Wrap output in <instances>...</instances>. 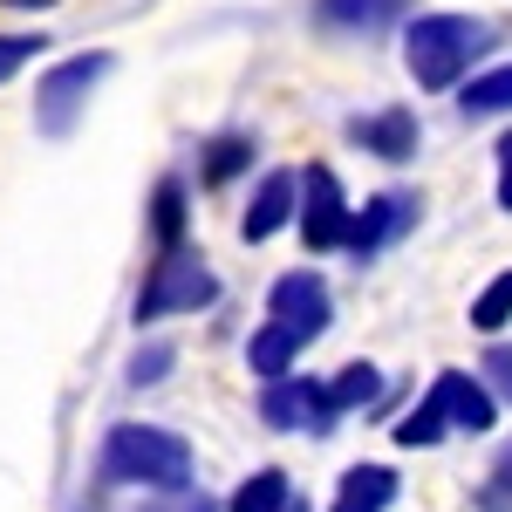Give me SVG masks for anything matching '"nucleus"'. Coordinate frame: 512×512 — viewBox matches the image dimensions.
Wrapping results in <instances>:
<instances>
[{
  "mask_svg": "<svg viewBox=\"0 0 512 512\" xmlns=\"http://www.w3.org/2000/svg\"><path fill=\"white\" fill-rule=\"evenodd\" d=\"M492 48H499V28L478 14H410L403 21V69L431 96H451Z\"/></svg>",
  "mask_w": 512,
  "mask_h": 512,
  "instance_id": "f257e3e1",
  "label": "nucleus"
},
{
  "mask_svg": "<svg viewBox=\"0 0 512 512\" xmlns=\"http://www.w3.org/2000/svg\"><path fill=\"white\" fill-rule=\"evenodd\" d=\"M103 485H130V492H185L198 478L192 444L164 424H110L103 451H96Z\"/></svg>",
  "mask_w": 512,
  "mask_h": 512,
  "instance_id": "f03ea898",
  "label": "nucleus"
},
{
  "mask_svg": "<svg viewBox=\"0 0 512 512\" xmlns=\"http://www.w3.org/2000/svg\"><path fill=\"white\" fill-rule=\"evenodd\" d=\"M212 301H219V274H212V260L185 239V246H164L158 260L144 267V287H137V301H130V321H137V328H158V321L198 315V308H212Z\"/></svg>",
  "mask_w": 512,
  "mask_h": 512,
  "instance_id": "7ed1b4c3",
  "label": "nucleus"
},
{
  "mask_svg": "<svg viewBox=\"0 0 512 512\" xmlns=\"http://www.w3.org/2000/svg\"><path fill=\"white\" fill-rule=\"evenodd\" d=\"M117 69V55L110 48H82V55H62L55 69H41L35 76V130L41 137H69L89 110V96L110 82Z\"/></svg>",
  "mask_w": 512,
  "mask_h": 512,
  "instance_id": "20e7f679",
  "label": "nucleus"
},
{
  "mask_svg": "<svg viewBox=\"0 0 512 512\" xmlns=\"http://www.w3.org/2000/svg\"><path fill=\"white\" fill-rule=\"evenodd\" d=\"M294 178H301V198H294V233H301V246L308 253H342L349 246V219H355L342 178L328 164H308Z\"/></svg>",
  "mask_w": 512,
  "mask_h": 512,
  "instance_id": "39448f33",
  "label": "nucleus"
},
{
  "mask_svg": "<svg viewBox=\"0 0 512 512\" xmlns=\"http://www.w3.org/2000/svg\"><path fill=\"white\" fill-rule=\"evenodd\" d=\"M260 424L267 431H308V437H328L342 424V410H335V396L321 376H280L260 390Z\"/></svg>",
  "mask_w": 512,
  "mask_h": 512,
  "instance_id": "423d86ee",
  "label": "nucleus"
},
{
  "mask_svg": "<svg viewBox=\"0 0 512 512\" xmlns=\"http://www.w3.org/2000/svg\"><path fill=\"white\" fill-rule=\"evenodd\" d=\"M417 219H424V198L403 192V185H396V192L362 198V212L349 219V246H342V253H349L355 267H362V260H376V253H390L396 239L417 233Z\"/></svg>",
  "mask_w": 512,
  "mask_h": 512,
  "instance_id": "0eeeda50",
  "label": "nucleus"
},
{
  "mask_svg": "<svg viewBox=\"0 0 512 512\" xmlns=\"http://www.w3.org/2000/svg\"><path fill=\"white\" fill-rule=\"evenodd\" d=\"M267 321L294 328L301 342L328 335V321H335V294H328V280H321V274H308V267L280 274L274 287H267Z\"/></svg>",
  "mask_w": 512,
  "mask_h": 512,
  "instance_id": "6e6552de",
  "label": "nucleus"
},
{
  "mask_svg": "<svg viewBox=\"0 0 512 512\" xmlns=\"http://www.w3.org/2000/svg\"><path fill=\"white\" fill-rule=\"evenodd\" d=\"M424 396L444 410V424L465 431V437H485L492 424H499V396L485 390V376H472V369H444Z\"/></svg>",
  "mask_w": 512,
  "mask_h": 512,
  "instance_id": "1a4fd4ad",
  "label": "nucleus"
},
{
  "mask_svg": "<svg viewBox=\"0 0 512 512\" xmlns=\"http://www.w3.org/2000/svg\"><path fill=\"white\" fill-rule=\"evenodd\" d=\"M321 35H383L417 14V0H308Z\"/></svg>",
  "mask_w": 512,
  "mask_h": 512,
  "instance_id": "9d476101",
  "label": "nucleus"
},
{
  "mask_svg": "<svg viewBox=\"0 0 512 512\" xmlns=\"http://www.w3.org/2000/svg\"><path fill=\"white\" fill-rule=\"evenodd\" d=\"M349 144L369 151L376 164H410L417 144H424V130H417V110H369V117L349 123Z\"/></svg>",
  "mask_w": 512,
  "mask_h": 512,
  "instance_id": "9b49d317",
  "label": "nucleus"
},
{
  "mask_svg": "<svg viewBox=\"0 0 512 512\" xmlns=\"http://www.w3.org/2000/svg\"><path fill=\"white\" fill-rule=\"evenodd\" d=\"M294 198H301V178L294 171H267L253 198H246V212H239V239L246 246H267L280 226H294Z\"/></svg>",
  "mask_w": 512,
  "mask_h": 512,
  "instance_id": "f8f14e48",
  "label": "nucleus"
},
{
  "mask_svg": "<svg viewBox=\"0 0 512 512\" xmlns=\"http://www.w3.org/2000/svg\"><path fill=\"white\" fill-rule=\"evenodd\" d=\"M260 158V144H253V130H219V137H205L198 144V185L205 192H226L233 178H246Z\"/></svg>",
  "mask_w": 512,
  "mask_h": 512,
  "instance_id": "ddd939ff",
  "label": "nucleus"
},
{
  "mask_svg": "<svg viewBox=\"0 0 512 512\" xmlns=\"http://www.w3.org/2000/svg\"><path fill=\"white\" fill-rule=\"evenodd\" d=\"M396 492H403V478L390 465H349L342 485H335V506L328 512H390Z\"/></svg>",
  "mask_w": 512,
  "mask_h": 512,
  "instance_id": "4468645a",
  "label": "nucleus"
},
{
  "mask_svg": "<svg viewBox=\"0 0 512 512\" xmlns=\"http://www.w3.org/2000/svg\"><path fill=\"white\" fill-rule=\"evenodd\" d=\"M301 335L294 328H280V321H260L253 335H246V369L260 376V383H280V376H294V362H301Z\"/></svg>",
  "mask_w": 512,
  "mask_h": 512,
  "instance_id": "2eb2a0df",
  "label": "nucleus"
},
{
  "mask_svg": "<svg viewBox=\"0 0 512 512\" xmlns=\"http://www.w3.org/2000/svg\"><path fill=\"white\" fill-rule=\"evenodd\" d=\"M458 96V117H512V62H492V69H472V76L451 89Z\"/></svg>",
  "mask_w": 512,
  "mask_h": 512,
  "instance_id": "dca6fc26",
  "label": "nucleus"
},
{
  "mask_svg": "<svg viewBox=\"0 0 512 512\" xmlns=\"http://www.w3.org/2000/svg\"><path fill=\"white\" fill-rule=\"evenodd\" d=\"M144 219H151L158 253H164V246H185V226H192V185H185L178 171H171V178H158V185H151V212H144Z\"/></svg>",
  "mask_w": 512,
  "mask_h": 512,
  "instance_id": "f3484780",
  "label": "nucleus"
},
{
  "mask_svg": "<svg viewBox=\"0 0 512 512\" xmlns=\"http://www.w3.org/2000/svg\"><path fill=\"white\" fill-rule=\"evenodd\" d=\"M287 499H294V478L280 472V465H260L253 478H239V485H233L226 512H287Z\"/></svg>",
  "mask_w": 512,
  "mask_h": 512,
  "instance_id": "a211bd4d",
  "label": "nucleus"
},
{
  "mask_svg": "<svg viewBox=\"0 0 512 512\" xmlns=\"http://www.w3.org/2000/svg\"><path fill=\"white\" fill-rule=\"evenodd\" d=\"M328 396H335L342 417H349V410H376V403H383V369H376V362H349L342 376H328Z\"/></svg>",
  "mask_w": 512,
  "mask_h": 512,
  "instance_id": "6ab92c4d",
  "label": "nucleus"
},
{
  "mask_svg": "<svg viewBox=\"0 0 512 512\" xmlns=\"http://www.w3.org/2000/svg\"><path fill=\"white\" fill-rule=\"evenodd\" d=\"M171 369H178V342H144V349L123 362V383L130 390H158Z\"/></svg>",
  "mask_w": 512,
  "mask_h": 512,
  "instance_id": "aec40b11",
  "label": "nucleus"
},
{
  "mask_svg": "<svg viewBox=\"0 0 512 512\" xmlns=\"http://www.w3.org/2000/svg\"><path fill=\"white\" fill-rule=\"evenodd\" d=\"M444 431H451V424H444V410H437L431 396H424L410 417H396V444H403V451H431V444H444Z\"/></svg>",
  "mask_w": 512,
  "mask_h": 512,
  "instance_id": "412c9836",
  "label": "nucleus"
},
{
  "mask_svg": "<svg viewBox=\"0 0 512 512\" xmlns=\"http://www.w3.org/2000/svg\"><path fill=\"white\" fill-rule=\"evenodd\" d=\"M506 321H512V267H506V274H492V287L472 301V328H478V335H499Z\"/></svg>",
  "mask_w": 512,
  "mask_h": 512,
  "instance_id": "4be33fe9",
  "label": "nucleus"
},
{
  "mask_svg": "<svg viewBox=\"0 0 512 512\" xmlns=\"http://www.w3.org/2000/svg\"><path fill=\"white\" fill-rule=\"evenodd\" d=\"M35 55H48V35H41V28L35 35H0V82H14Z\"/></svg>",
  "mask_w": 512,
  "mask_h": 512,
  "instance_id": "5701e85b",
  "label": "nucleus"
},
{
  "mask_svg": "<svg viewBox=\"0 0 512 512\" xmlns=\"http://www.w3.org/2000/svg\"><path fill=\"white\" fill-rule=\"evenodd\" d=\"M478 376H485V390L499 396V410H506L512 403V342H492L485 362H478Z\"/></svg>",
  "mask_w": 512,
  "mask_h": 512,
  "instance_id": "b1692460",
  "label": "nucleus"
},
{
  "mask_svg": "<svg viewBox=\"0 0 512 512\" xmlns=\"http://www.w3.org/2000/svg\"><path fill=\"white\" fill-rule=\"evenodd\" d=\"M137 512H226V506H212L205 492L185 485V492H144V506H137Z\"/></svg>",
  "mask_w": 512,
  "mask_h": 512,
  "instance_id": "393cba45",
  "label": "nucleus"
},
{
  "mask_svg": "<svg viewBox=\"0 0 512 512\" xmlns=\"http://www.w3.org/2000/svg\"><path fill=\"white\" fill-rule=\"evenodd\" d=\"M485 492L512 506V444H499V458H492V478H485Z\"/></svg>",
  "mask_w": 512,
  "mask_h": 512,
  "instance_id": "a878e982",
  "label": "nucleus"
},
{
  "mask_svg": "<svg viewBox=\"0 0 512 512\" xmlns=\"http://www.w3.org/2000/svg\"><path fill=\"white\" fill-rule=\"evenodd\" d=\"M499 212H512V130L499 137Z\"/></svg>",
  "mask_w": 512,
  "mask_h": 512,
  "instance_id": "bb28decb",
  "label": "nucleus"
},
{
  "mask_svg": "<svg viewBox=\"0 0 512 512\" xmlns=\"http://www.w3.org/2000/svg\"><path fill=\"white\" fill-rule=\"evenodd\" d=\"M7 14H48V7H62V0H0Z\"/></svg>",
  "mask_w": 512,
  "mask_h": 512,
  "instance_id": "cd10ccee",
  "label": "nucleus"
},
{
  "mask_svg": "<svg viewBox=\"0 0 512 512\" xmlns=\"http://www.w3.org/2000/svg\"><path fill=\"white\" fill-rule=\"evenodd\" d=\"M287 512H315V506H308V499H301V492H294V499H287Z\"/></svg>",
  "mask_w": 512,
  "mask_h": 512,
  "instance_id": "c85d7f7f",
  "label": "nucleus"
}]
</instances>
